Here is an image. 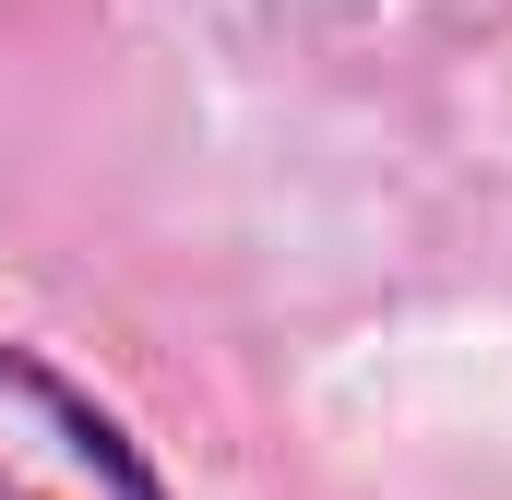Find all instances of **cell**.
I'll list each match as a JSON object with an SVG mask.
<instances>
[{
  "label": "cell",
  "mask_w": 512,
  "mask_h": 500,
  "mask_svg": "<svg viewBox=\"0 0 512 500\" xmlns=\"http://www.w3.org/2000/svg\"><path fill=\"white\" fill-rule=\"evenodd\" d=\"M0 500H167V477L84 381L0 334Z\"/></svg>",
  "instance_id": "1"
}]
</instances>
